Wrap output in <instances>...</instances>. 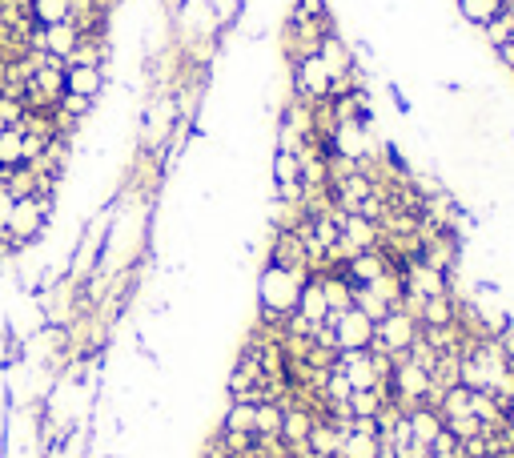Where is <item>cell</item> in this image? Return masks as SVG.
<instances>
[{
  "label": "cell",
  "mask_w": 514,
  "mask_h": 458,
  "mask_svg": "<svg viewBox=\"0 0 514 458\" xmlns=\"http://www.w3.org/2000/svg\"><path fill=\"white\" fill-rule=\"evenodd\" d=\"M326 326L334 330L338 354H346V350H370V346H374V322H370L362 310H354V306L342 310V314H334Z\"/></svg>",
  "instance_id": "cell-3"
},
{
  "label": "cell",
  "mask_w": 514,
  "mask_h": 458,
  "mask_svg": "<svg viewBox=\"0 0 514 458\" xmlns=\"http://www.w3.org/2000/svg\"><path fill=\"white\" fill-rule=\"evenodd\" d=\"M386 270H394V262L386 258L382 246H378V250H366V254H354V258L342 266V274H346L350 286H370V282H378Z\"/></svg>",
  "instance_id": "cell-6"
},
{
  "label": "cell",
  "mask_w": 514,
  "mask_h": 458,
  "mask_svg": "<svg viewBox=\"0 0 514 458\" xmlns=\"http://www.w3.org/2000/svg\"><path fill=\"white\" fill-rule=\"evenodd\" d=\"M490 53H494V61H498V69L514 77V37H510V41H502V45H494Z\"/></svg>",
  "instance_id": "cell-12"
},
{
  "label": "cell",
  "mask_w": 514,
  "mask_h": 458,
  "mask_svg": "<svg viewBox=\"0 0 514 458\" xmlns=\"http://www.w3.org/2000/svg\"><path fill=\"white\" fill-rule=\"evenodd\" d=\"M354 310H362V314H366V318L378 326V322H382V318H386L394 306H390V302H386L378 290H370V286H354Z\"/></svg>",
  "instance_id": "cell-11"
},
{
  "label": "cell",
  "mask_w": 514,
  "mask_h": 458,
  "mask_svg": "<svg viewBox=\"0 0 514 458\" xmlns=\"http://www.w3.org/2000/svg\"><path fill=\"white\" fill-rule=\"evenodd\" d=\"M253 438H282V402H257V430Z\"/></svg>",
  "instance_id": "cell-10"
},
{
  "label": "cell",
  "mask_w": 514,
  "mask_h": 458,
  "mask_svg": "<svg viewBox=\"0 0 514 458\" xmlns=\"http://www.w3.org/2000/svg\"><path fill=\"white\" fill-rule=\"evenodd\" d=\"M502 5H506V0H454L458 17H462L470 29H478V33H482L490 21L502 17Z\"/></svg>",
  "instance_id": "cell-7"
},
{
  "label": "cell",
  "mask_w": 514,
  "mask_h": 458,
  "mask_svg": "<svg viewBox=\"0 0 514 458\" xmlns=\"http://www.w3.org/2000/svg\"><path fill=\"white\" fill-rule=\"evenodd\" d=\"M13 209H17V197L0 185V238H5V229H9V221H13Z\"/></svg>",
  "instance_id": "cell-13"
},
{
  "label": "cell",
  "mask_w": 514,
  "mask_h": 458,
  "mask_svg": "<svg viewBox=\"0 0 514 458\" xmlns=\"http://www.w3.org/2000/svg\"><path fill=\"white\" fill-rule=\"evenodd\" d=\"M29 17H33V25H41V29L65 25V21H69V0H29Z\"/></svg>",
  "instance_id": "cell-9"
},
{
  "label": "cell",
  "mask_w": 514,
  "mask_h": 458,
  "mask_svg": "<svg viewBox=\"0 0 514 458\" xmlns=\"http://www.w3.org/2000/svg\"><path fill=\"white\" fill-rule=\"evenodd\" d=\"M310 278H314V274H298V270H282V266H262V270H257V286H253L257 322L282 330L286 318L298 310L302 286H306Z\"/></svg>",
  "instance_id": "cell-1"
},
{
  "label": "cell",
  "mask_w": 514,
  "mask_h": 458,
  "mask_svg": "<svg viewBox=\"0 0 514 458\" xmlns=\"http://www.w3.org/2000/svg\"><path fill=\"white\" fill-rule=\"evenodd\" d=\"M65 93H77V97L101 105L109 93V77L101 65H65Z\"/></svg>",
  "instance_id": "cell-5"
},
{
  "label": "cell",
  "mask_w": 514,
  "mask_h": 458,
  "mask_svg": "<svg viewBox=\"0 0 514 458\" xmlns=\"http://www.w3.org/2000/svg\"><path fill=\"white\" fill-rule=\"evenodd\" d=\"M25 165V125L0 133V169H21Z\"/></svg>",
  "instance_id": "cell-8"
},
{
  "label": "cell",
  "mask_w": 514,
  "mask_h": 458,
  "mask_svg": "<svg viewBox=\"0 0 514 458\" xmlns=\"http://www.w3.org/2000/svg\"><path fill=\"white\" fill-rule=\"evenodd\" d=\"M406 426H410V442H414V458H426V450L438 442V434L446 430L442 426V414L438 406L422 402V406H410L406 410Z\"/></svg>",
  "instance_id": "cell-4"
},
{
  "label": "cell",
  "mask_w": 514,
  "mask_h": 458,
  "mask_svg": "<svg viewBox=\"0 0 514 458\" xmlns=\"http://www.w3.org/2000/svg\"><path fill=\"white\" fill-rule=\"evenodd\" d=\"M418 334H422L418 318H414L410 310L394 306V310L374 326V346H370V350H378V354H386V358H402V354H410V346L418 342Z\"/></svg>",
  "instance_id": "cell-2"
}]
</instances>
